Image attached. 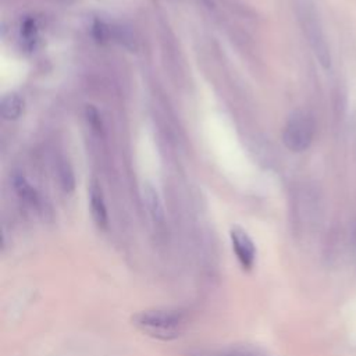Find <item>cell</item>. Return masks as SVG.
Masks as SVG:
<instances>
[{
    "mask_svg": "<svg viewBox=\"0 0 356 356\" xmlns=\"http://www.w3.org/2000/svg\"><path fill=\"white\" fill-rule=\"evenodd\" d=\"M132 324L145 335L159 341H174L179 338L191 323V313L181 307H157L135 313Z\"/></svg>",
    "mask_w": 356,
    "mask_h": 356,
    "instance_id": "cell-1",
    "label": "cell"
},
{
    "mask_svg": "<svg viewBox=\"0 0 356 356\" xmlns=\"http://www.w3.org/2000/svg\"><path fill=\"white\" fill-rule=\"evenodd\" d=\"M300 21L302 26L305 31V35L309 40L310 47L313 49L314 56L317 57L318 63L324 67L328 68L331 65V56H330V49L320 24V19L316 15V11L313 7L309 4H302L300 6Z\"/></svg>",
    "mask_w": 356,
    "mask_h": 356,
    "instance_id": "cell-2",
    "label": "cell"
},
{
    "mask_svg": "<svg viewBox=\"0 0 356 356\" xmlns=\"http://www.w3.org/2000/svg\"><path fill=\"white\" fill-rule=\"evenodd\" d=\"M314 136L313 118L303 111H298L289 117L282 132L284 145L292 152L306 150Z\"/></svg>",
    "mask_w": 356,
    "mask_h": 356,
    "instance_id": "cell-3",
    "label": "cell"
},
{
    "mask_svg": "<svg viewBox=\"0 0 356 356\" xmlns=\"http://www.w3.org/2000/svg\"><path fill=\"white\" fill-rule=\"evenodd\" d=\"M229 238H231L232 250L242 270L243 271L253 270L257 260V248L253 239L249 236V234L243 228L238 225H234L231 228Z\"/></svg>",
    "mask_w": 356,
    "mask_h": 356,
    "instance_id": "cell-4",
    "label": "cell"
},
{
    "mask_svg": "<svg viewBox=\"0 0 356 356\" xmlns=\"http://www.w3.org/2000/svg\"><path fill=\"white\" fill-rule=\"evenodd\" d=\"M186 356H267L260 349L249 345H227L213 348H196L186 353Z\"/></svg>",
    "mask_w": 356,
    "mask_h": 356,
    "instance_id": "cell-5",
    "label": "cell"
},
{
    "mask_svg": "<svg viewBox=\"0 0 356 356\" xmlns=\"http://www.w3.org/2000/svg\"><path fill=\"white\" fill-rule=\"evenodd\" d=\"M89 207H90V214L95 224L100 229H107L108 227L107 207H106L103 191L97 182H92L89 188Z\"/></svg>",
    "mask_w": 356,
    "mask_h": 356,
    "instance_id": "cell-6",
    "label": "cell"
},
{
    "mask_svg": "<svg viewBox=\"0 0 356 356\" xmlns=\"http://www.w3.org/2000/svg\"><path fill=\"white\" fill-rule=\"evenodd\" d=\"M142 200H143V204H145L147 213L153 218V221L161 224L164 221L163 203H161V199L159 196V192L149 182H145L142 185Z\"/></svg>",
    "mask_w": 356,
    "mask_h": 356,
    "instance_id": "cell-7",
    "label": "cell"
},
{
    "mask_svg": "<svg viewBox=\"0 0 356 356\" xmlns=\"http://www.w3.org/2000/svg\"><path fill=\"white\" fill-rule=\"evenodd\" d=\"M1 115L4 120H17L24 110V100L17 93H8L1 99Z\"/></svg>",
    "mask_w": 356,
    "mask_h": 356,
    "instance_id": "cell-8",
    "label": "cell"
},
{
    "mask_svg": "<svg viewBox=\"0 0 356 356\" xmlns=\"http://www.w3.org/2000/svg\"><path fill=\"white\" fill-rule=\"evenodd\" d=\"M14 188L17 191V193L19 195V197L28 203L32 207H39L40 206V200H39V195L36 193V191L25 181L24 177H15L14 178Z\"/></svg>",
    "mask_w": 356,
    "mask_h": 356,
    "instance_id": "cell-9",
    "label": "cell"
},
{
    "mask_svg": "<svg viewBox=\"0 0 356 356\" xmlns=\"http://www.w3.org/2000/svg\"><path fill=\"white\" fill-rule=\"evenodd\" d=\"M60 181H61V185L64 188L65 192H71L75 186V178H74V172L71 170V167L68 165V163L63 161L60 164Z\"/></svg>",
    "mask_w": 356,
    "mask_h": 356,
    "instance_id": "cell-10",
    "label": "cell"
},
{
    "mask_svg": "<svg viewBox=\"0 0 356 356\" xmlns=\"http://www.w3.org/2000/svg\"><path fill=\"white\" fill-rule=\"evenodd\" d=\"M22 36L29 44H32L33 40L36 39V26L32 19L25 21V24L22 25Z\"/></svg>",
    "mask_w": 356,
    "mask_h": 356,
    "instance_id": "cell-11",
    "label": "cell"
}]
</instances>
